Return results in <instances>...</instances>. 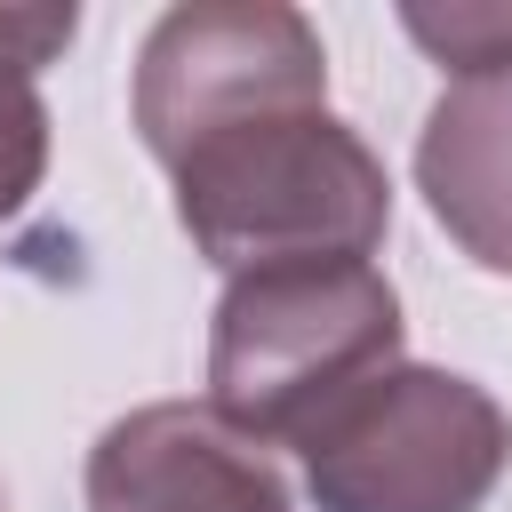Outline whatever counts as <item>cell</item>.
I'll return each instance as SVG.
<instances>
[{
    "mask_svg": "<svg viewBox=\"0 0 512 512\" xmlns=\"http://www.w3.org/2000/svg\"><path fill=\"white\" fill-rule=\"evenodd\" d=\"M168 184L176 224L232 280L272 264H368L392 232V176L328 104L240 120L192 144Z\"/></svg>",
    "mask_w": 512,
    "mask_h": 512,
    "instance_id": "6da1fadb",
    "label": "cell"
},
{
    "mask_svg": "<svg viewBox=\"0 0 512 512\" xmlns=\"http://www.w3.org/2000/svg\"><path fill=\"white\" fill-rule=\"evenodd\" d=\"M400 296L376 264L240 272L208 320V408L264 440H304L344 392L400 360Z\"/></svg>",
    "mask_w": 512,
    "mask_h": 512,
    "instance_id": "7a4b0ae2",
    "label": "cell"
},
{
    "mask_svg": "<svg viewBox=\"0 0 512 512\" xmlns=\"http://www.w3.org/2000/svg\"><path fill=\"white\" fill-rule=\"evenodd\" d=\"M320 512H480L512 472V416L456 368L392 360L296 440Z\"/></svg>",
    "mask_w": 512,
    "mask_h": 512,
    "instance_id": "3957f363",
    "label": "cell"
},
{
    "mask_svg": "<svg viewBox=\"0 0 512 512\" xmlns=\"http://www.w3.org/2000/svg\"><path fill=\"white\" fill-rule=\"evenodd\" d=\"M328 104V48L304 8L280 0H192L168 8L136 48V136L160 168H176L192 144L264 120Z\"/></svg>",
    "mask_w": 512,
    "mask_h": 512,
    "instance_id": "277c9868",
    "label": "cell"
},
{
    "mask_svg": "<svg viewBox=\"0 0 512 512\" xmlns=\"http://www.w3.org/2000/svg\"><path fill=\"white\" fill-rule=\"evenodd\" d=\"M88 512H288V480L216 408L152 400L96 432Z\"/></svg>",
    "mask_w": 512,
    "mask_h": 512,
    "instance_id": "5b68a950",
    "label": "cell"
},
{
    "mask_svg": "<svg viewBox=\"0 0 512 512\" xmlns=\"http://www.w3.org/2000/svg\"><path fill=\"white\" fill-rule=\"evenodd\" d=\"M416 184L440 232L480 264L512 272V72L456 80L416 136Z\"/></svg>",
    "mask_w": 512,
    "mask_h": 512,
    "instance_id": "8992f818",
    "label": "cell"
},
{
    "mask_svg": "<svg viewBox=\"0 0 512 512\" xmlns=\"http://www.w3.org/2000/svg\"><path fill=\"white\" fill-rule=\"evenodd\" d=\"M400 24H408V40H416L432 64H448L456 80H496V72H512V8H496V0L400 8Z\"/></svg>",
    "mask_w": 512,
    "mask_h": 512,
    "instance_id": "52a82bcc",
    "label": "cell"
},
{
    "mask_svg": "<svg viewBox=\"0 0 512 512\" xmlns=\"http://www.w3.org/2000/svg\"><path fill=\"white\" fill-rule=\"evenodd\" d=\"M48 176V104L32 80H0V224Z\"/></svg>",
    "mask_w": 512,
    "mask_h": 512,
    "instance_id": "ba28073f",
    "label": "cell"
},
{
    "mask_svg": "<svg viewBox=\"0 0 512 512\" xmlns=\"http://www.w3.org/2000/svg\"><path fill=\"white\" fill-rule=\"evenodd\" d=\"M80 16L72 8H0V80H40L72 48Z\"/></svg>",
    "mask_w": 512,
    "mask_h": 512,
    "instance_id": "9c48e42d",
    "label": "cell"
},
{
    "mask_svg": "<svg viewBox=\"0 0 512 512\" xmlns=\"http://www.w3.org/2000/svg\"><path fill=\"white\" fill-rule=\"evenodd\" d=\"M0 512H16V504H8V488H0Z\"/></svg>",
    "mask_w": 512,
    "mask_h": 512,
    "instance_id": "30bf717a",
    "label": "cell"
}]
</instances>
